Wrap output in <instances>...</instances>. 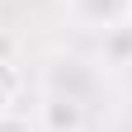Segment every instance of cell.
I'll return each instance as SVG.
<instances>
[{
  "label": "cell",
  "mask_w": 132,
  "mask_h": 132,
  "mask_svg": "<svg viewBox=\"0 0 132 132\" xmlns=\"http://www.w3.org/2000/svg\"><path fill=\"white\" fill-rule=\"evenodd\" d=\"M80 5H85V14H90V19H99V24H104V19H113V14L123 10V0H80Z\"/></svg>",
  "instance_id": "7a4b0ae2"
},
{
  "label": "cell",
  "mask_w": 132,
  "mask_h": 132,
  "mask_svg": "<svg viewBox=\"0 0 132 132\" xmlns=\"http://www.w3.org/2000/svg\"><path fill=\"white\" fill-rule=\"evenodd\" d=\"M24 99V71L14 61H0V113H19Z\"/></svg>",
  "instance_id": "6da1fadb"
},
{
  "label": "cell",
  "mask_w": 132,
  "mask_h": 132,
  "mask_svg": "<svg viewBox=\"0 0 132 132\" xmlns=\"http://www.w3.org/2000/svg\"><path fill=\"white\" fill-rule=\"evenodd\" d=\"M0 132H33L24 113H0Z\"/></svg>",
  "instance_id": "3957f363"
}]
</instances>
